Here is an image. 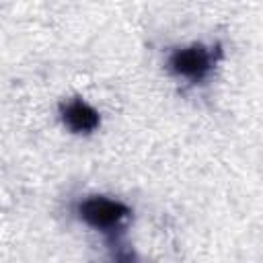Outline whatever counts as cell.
<instances>
[{
    "label": "cell",
    "instance_id": "1",
    "mask_svg": "<svg viewBox=\"0 0 263 263\" xmlns=\"http://www.w3.org/2000/svg\"><path fill=\"white\" fill-rule=\"evenodd\" d=\"M78 216L97 230H111L129 216V208L117 199L95 195L78 203Z\"/></svg>",
    "mask_w": 263,
    "mask_h": 263
},
{
    "label": "cell",
    "instance_id": "2",
    "mask_svg": "<svg viewBox=\"0 0 263 263\" xmlns=\"http://www.w3.org/2000/svg\"><path fill=\"white\" fill-rule=\"evenodd\" d=\"M214 66L212 51L203 45H189L183 49H175L168 58V68L183 78H189L193 82L203 80Z\"/></svg>",
    "mask_w": 263,
    "mask_h": 263
},
{
    "label": "cell",
    "instance_id": "3",
    "mask_svg": "<svg viewBox=\"0 0 263 263\" xmlns=\"http://www.w3.org/2000/svg\"><path fill=\"white\" fill-rule=\"evenodd\" d=\"M62 119L74 134H90L99 127L101 117L95 107H90L82 99H70L62 105Z\"/></svg>",
    "mask_w": 263,
    "mask_h": 263
},
{
    "label": "cell",
    "instance_id": "4",
    "mask_svg": "<svg viewBox=\"0 0 263 263\" xmlns=\"http://www.w3.org/2000/svg\"><path fill=\"white\" fill-rule=\"evenodd\" d=\"M115 261H117V263H136V259H134L127 251H123V249H117V251H115Z\"/></svg>",
    "mask_w": 263,
    "mask_h": 263
}]
</instances>
